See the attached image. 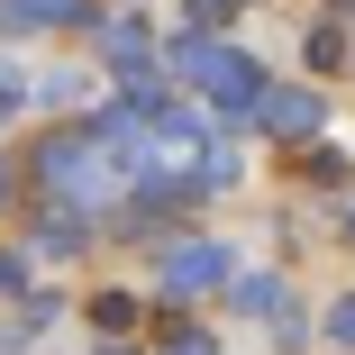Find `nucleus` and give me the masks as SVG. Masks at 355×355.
<instances>
[{
  "label": "nucleus",
  "instance_id": "nucleus-1",
  "mask_svg": "<svg viewBox=\"0 0 355 355\" xmlns=\"http://www.w3.org/2000/svg\"><path fill=\"white\" fill-rule=\"evenodd\" d=\"M173 64H182L219 110H264V64H255V55H237V46H219V37H182Z\"/></svg>",
  "mask_w": 355,
  "mask_h": 355
},
{
  "label": "nucleus",
  "instance_id": "nucleus-2",
  "mask_svg": "<svg viewBox=\"0 0 355 355\" xmlns=\"http://www.w3.org/2000/svg\"><path fill=\"white\" fill-rule=\"evenodd\" d=\"M37 173L55 182V200H64V209H73V200H92V191H101V146H92V137H55V146L37 155Z\"/></svg>",
  "mask_w": 355,
  "mask_h": 355
},
{
  "label": "nucleus",
  "instance_id": "nucleus-3",
  "mask_svg": "<svg viewBox=\"0 0 355 355\" xmlns=\"http://www.w3.org/2000/svg\"><path fill=\"white\" fill-rule=\"evenodd\" d=\"M155 282H164V301H191V292H219V282H228V246H173Z\"/></svg>",
  "mask_w": 355,
  "mask_h": 355
},
{
  "label": "nucleus",
  "instance_id": "nucleus-4",
  "mask_svg": "<svg viewBox=\"0 0 355 355\" xmlns=\"http://www.w3.org/2000/svg\"><path fill=\"white\" fill-rule=\"evenodd\" d=\"M264 128H282V137H310L319 128V101L310 92H264V110H255Z\"/></svg>",
  "mask_w": 355,
  "mask_h": 355
},
{
  "label": "nucleus",
  "instance_id": "nucleus-5",
  "mask_svg": "<svg viewBox=\"0 0 355 355\" xmlns=\"http://www.w3.org/2000/svg\"><path fill=\"white\" fill-rule=\"evenodd\" d=\"M55 19H83V0H0V37H19V28H55Z\"/></svg>",
  "mask_w": 355,
  "mask_h": 355
},
{
  "label": "nucleus",
  "instance_id": "nucleus-6",
  "mask_svg": "<svg viewBox=\"0 0 355 355\" xmlns=\"http://www.w3.org/2000/svg\"><path fill=\"white\" fill-rule=\"evenodd\" d=\"M237 310H282V282H264V273H246V282H237Z\"/></svg>",
  "mask_w": 355,
  "mask_h": 355
},
{
  "label": "nucleus",
  "instance_id": "nucleus-7",
  "mask_svg": "<svg viewBox=\"0 0 355 355\" xmlns=\"http://www.w3.org/2000/svg\"><path fill=\"white\" fill-rule=\"evenodd\" d=\"M92 319H101V328H110V337H119V328H128V319H137V301H128V292H101V301H92Z\"/></svg>",
  "mask_w": 355,
  "mask_h": 355
},
{
  "label": "nucleus",
  "instance_id": "nucleus-8",
  "mask_svg": "<svg viewBox=\"0 0 355 355\" xmlns=\"http://www.w3.org/2000/svg\"><path fill=\"white\" fill-rule=\"evenodd\" d=\"M328 328H337V337L355 346V301H337V310H328Z\"/></svg>",
  "mask_w": 355,
  "mask_h": 355
},
{
  "label": "nucleus",
  "instance_id": "nucleus-9",
  "mask_svg": "<svg viewBox=\"0 0 355 355\" xmlns=\"http://www.w3.org/2000/svg\"><path fill=\"white\" fill-rule=\"evenodd\" d=\"M164 355H209V337H200V328H182V337H173Z\"/></svg>",
  "mask_w": 355,
  "mask_h": 355
},
{
  "label": "nucleus",
  "instance_id": "nucleus-10",
  "mask_svg": "<svg viewBox=\"0 0 355 355\" xmlns=\"http://www.w3.org/2000/svg\"><path fill=\"white\" fill-rule=\"evenodd\" d=\"M19 273H28V264H19V255H0V292H19Z\"/></svg>",
  "mask_w": 355,
  "mask_h": 355
},
{
  "label": "nucleus",
  "instance_id": "nucleus-11",
  "mask_svg": "<svg viewBox=\"0 0 355 355\" xmlns=\"http://www.w3.org/2000/svg\"><path fill=\"white\" fill-rule=\"evenodd\" d=\"M219 10H228V0H191V19H219Z\"/></svg>",
  "mask_w": 355,
  "mask_h": 355
},
{
  "label": "nucleus",
  "instance_id": "nucleus-12",
  "mask_svg": "<svg viewBox=\"0 0 355 355\" xmlns=\"http://www.w3.org/2000/svg\"><path fill=\"white\" fill-rule=\"evenodd\" d=\"M0 200H10V173H0Z\"/></svg>",
  "mask_w": 355,
  "mask_h": 355
},
{
  "label": "nucleus",
  "instance_id": "nucleus-13",
  "mask_svg": "<svg viewBox=\"0 0 355 355\" xmlns=\"http://www.w3.org/2000/svg\"><path fill=\"white\" fill-rule=\"evenodd\" d=\"M346 228H355V209H346Z\"/></svg>",
  "mask_w": 355,
  "mask_h": 355
},
{
  "label": "nucleus",
  "instance_id": "nucleus-14",
  "mask_svg": "<svg viewBox=\"0 0 355 355\" xmlns=\"http://www.w3.org/2000/svg\"><path fill=\"white\" fill-rule=\"evenodd\" d=\"M119 355H128V346H119Z\"/></svg>",
  "mask_w": 355,
  "mask_h": 355
}]
</instances>
